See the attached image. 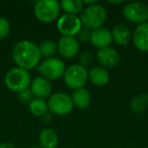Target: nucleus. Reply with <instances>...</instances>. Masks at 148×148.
I'll list each match as a JSON object with an SVG mask.
<instances>
[{
  "instance_id": "f257e3e1",
  "label": "nucleus",
  "mask_w": 148,
  "mask_h": 148,
  "mask_svg": "<svg viewBox=\"0 0 148 148\" xmlns=\"http://www.w3.org/2000/svg\"><path fill=\"white\" fill-rule=\"evenodd\" d=\"M11 56L17 67L31 70L38 67L41 61L39 46L29 40H21L12 48Z\"/></svg>"
},
{
  "instance_id": "f03ea898",
  "label": "nucleus",
  "mask_w": 148,
  "mask_h": 148,
  "mask_svg": "<svg viewBox=\"0 0 148 148\" xmlns=\"http://www.w3.org/2000/svg\"><path fill=\"white\" fill-rule=\"evenodd\" d=\"M82 27L90 31L101 27L107 21V10L99 3L86 5L79 16Z\"/></svg>"
},
{
  "instance_id": "7ed1b4c3",
  "label": "nucleus",
  "mask_w": 148,
  "mask_h": 148,
  "mask_svg": "<svg viewBox=\"0 0 148 148\" xmlns=\"http://www.w3.org/2000/svg\"><path fill=\"white\" fill-rule=\"evenodd\" d=\"M32 82L31 74L27 70L19 67H13L5 73L4 84L9 90L21 92L29 88Z\"/></svg>"
},
{
  "instance_id": "20e7f679",
  "label": "nucleus",
  "mask_w": 148,
  "mask_h": 148,
  "mask_svg": "<svg viewBox=\"0 0 148 148\" xmlns=\"http://www.w3.org/2000/svg\"><path fill=\"white\" fill-rule=\"evenodd\" d=\"M60 10V2L56 0H40L34 6L36 18L44 23H50L59 18Z\"/></svg>"
},
{
  "instance_id": "39448f33",
  "label": "nucleus",
  "mask_w": 148,
  "mask_h": 148,
  "mask_svg": "<svg viewBox=\"0 0 148 148\" xmlns=\"http://www.w3.org/2000/svg\"><path fill=\"white\" fill-rule=\"evenodd\" d=\"M63 79L65 84L74 90L82 88L88 81V71L79 64H72L66 68Z\"/></svg>"
},
{
  "instance_id": "423d86ee",
  "label": "nucleus",
  "mask_w": 148,
  "mask_h": 148,
  "mask_svg": "<svg viewBox=\"0 0 148 148\" xmlns=\"http://www.w3.org/2000/svg\"><path fill=\"white\" fill-rule=\"evenodd\" d=\"M65 70L66 67L64 62L56 57L45 59L38 65V71L41 76L49 81L58 80L63 77Z\"/></svg>"
},
{
  "instance_id": "0eeeda50",
  "label": "nucleus",
  "mask_w": 148,
  "mask_h": 148,
  "mask_svg": "<svg viewBox=\"0 0 148 148\" xmlns=\"http://www.w3.org/2000/svg\"><path fill=\"white\" fill-rule=\"evenodd\" d=\"M47 103L50 113L58 116L68 115L74 108L71 97L65 92H55L51 95Z\"/></svg>"
},
{
  "instance_id": "6e6552de",
  "label": "nucleus",
  "mask_w": 148,
  "mask_h": 148,
  "mask_svg": "<svg viewBox=\"0 0 148 148\" xmlns=\"http://www.w3.org/2000/svg\"><path fill=\"white\" fill-rule=\"evenodd\" d=\"M122 13L124 17L131 23L141 25L148 21V5L143 2L133 1L126 3Z\"/></svg>"
},
{
  "instance_id": "1a4fd4ad",
  "label": "nucleus",
  "mask_w": 148,
  "mask_h": 148,
  "mask_svg": "<svg viewBox=\"0 0 148 148\" xmlns=\"http://www.w3.org/2000/svg\"><path fill=\"white\" fill-rule=\"evenodd\" d=\"M82 27L81 21L77 15L63 14L57 21V29L62 37H76Z\"/></svg>"
},
{
  "instance_id": "9d476101",
  "label": "nucleus",
  "mask_w": 148,
  "mask_h": 148,
  "mask_svg": "<svg viewBox=\"0 0 148 148\" xmlns=\"http://www.w3.org/2000/svg\"><path fill=\"white\" fill-rule=\"evenodd\" d=\"M58 52L63 58L72 59L79 53L80 44L75 37H61L57 43Z\"/></svg>"
},
{
  "instance_id": "9b49d317",
  "label": "nucleus",
  "mask_w": 148,
  "mask_h": 148,
  "mask_svg": "<svg viewBox=\"0 0 148 148\" xmlns=\"http://www.w3.org/2000/svg\"><path fill=\"white\" fill-rule=\"evenodd\" d=\"M97 61L99 63V66L103 68H113L117 66L120 62V54L116 49L112 47H107L99 49L97 52Z\"/></svg>"
},
{
  "instance_id": "f8f14e48",
  "label": "nucleus",
  "mask_w": 148,
  "mask_h": 148,
  "mask_svg": "<svg viewBox=\"0 0 148 148\" xmlns=\"http://www.w3.org/2000/svg\"><path fill=\"white\" fill-rule=\"evenodd\" d=\"M29 89H31L34 97L45 99L46 97H49L52 95L53 87H52L51 81L42 76H38L32 80Z\"/></svg>"
},
{
  "instance_id": "ddd939ff",
  "label": "nucleus",
  "mask_w": 148,
  "mask_h": 148,
  "mask_svg": "<svg viewBox=\"0 0 148 148\" xmlns=\"http://www.w3.org/2000/svg\"><path fill=\"white\" fill-rule=\"evenodd\" d=\"M113 40H112V34L109 29L105 27H99L97 29L91 31L90 40L89 43L93 46V47L97 48V49H103V48L110 47L112 44Z\"/></svg>"
},
{
  "instance_id": "4468645a",
  "label": "nucleus",
  "mask_w": 148,
  "mask_h": 148,
  "mask_svg": "<svg viewBox=\"0 0 148 148\" xmlns=\"http://www.w3.org/2000/svg\"><path fill=\"white\" fill-rule=\"evenodd\" d=\"M134 46L141 52H148V21L138 25L132 35Z\"/></svg>"
},
{
  "instance_id": "2eb2a0df",
  "label": "nucleus",
  "mask_w": 148,
  "mask_h": 148,
  "mask_svg": "<svg viewBox=\"0 0 148 148\" xmlns=\"http://www.w3.org/2000/svg\"><path fill=\"white\" fill-rule=\"evenodd\" d=\"M112 40L119 46H126L132 40V32L124 23H117L111 31Z\"/></svg>"
},
{
  "instance_id": "dca6fc26",
  "label": "nucleus",
  "mask_w": 148,
  "mask_h": 148,
  "mask_svg": "<svg viewBox=\"0 0 148 148\" xmlns=\"http://www.w3.org/2000/svg\"><path fill=\"white\" fill-rule=\"evenodd\" d=\"M88 80L97 86H105L110 81V74L106 68L92 66L88 70Z\"/></svg>"
},
{
  "instance_id": "f3484780",
  "label": "nucleus",
  "mask_w": 148,
  "mask_h": 148,
  "mask_svg": "<svg viewBox=\"0 0 148 148\" xmlns=\"http://www.w3.org/2000/svg\"><path fill=\"white\" fill-rule=\"evenodd\" d=\"M39 143L42 148H57L59 144L58 134L52 128H45L40 132Z\"/></svg>"
},
{
  "instance_id": "a211bd4d",
  "label": "nucleus",
  "mask_w": 148,
  "mask_h": 148,
  "mask_svg": "<svg viewBox=\"0 0 148 148\" xmlns=\"http://www.w3.org/2000/svg\"><path fill=\"white\" fill-rule=\"evenodd\" d=\"M71 99L74 107H76L79 110H84L90 105L91 95L87 89L82 87V88L73 90L71 95Z\"/></svg>"
},
{
  "instance_id": "6ab92c4d",
  "label": "nucleus",
  "mask_w": 148,
  "mask_h": 148,
  "mask_svg": "<svg viewBox=\"0 0 148 148\" xmlns=\"http://www.w3.org/2000/svg\"><path fill=\"white\" fill-rule=\"evenodd\" d=\"M83 1L81 0H63L60 2V7L65 14L77 15L83 10Z\"/></svg>"
},
{
  "instance_id": "aec40b11",
  "label": "nucleus",
  "mask_w": 148,
  "mask_h": 148,
  "mask_svg": "<svg viewBox=\"0 0 148 148\" xmlns=\"http://www.w3.org/2000/svg\"><path fill=\"white\" fill-rule=\"evenodd\" d=\"M29 110L32 115L36 117H43L48 113V103L45 99H34L29 103Z\"/></svg>"
},
{
  "instance_id": "412c9836",
  "label": "nucleus",
  "mask_w": 148,
  "mask_h": 148,
  "mask_svg": "<svg viewBox=\"0 0 148 148\" xmlns=\"http://www.w3.org/2000/svg\"><path fill=\"white\" fill-rule=\"evenodd\" d=\"M39 51L41 57H44L45 59L53 58L58 52L57 43H55L52 40H45V41L40 44Z\"/></svg>"
},
{
  "instance_id": "4be33fe9",
  "label": "nucleus",
  "mask_w": 148,
  "mask_h": 148,
  "mask_svg": "<svg viewBox=\"0 0 148 148\" xmlns=\"http://www.w3.org/2000/svg\"><path fill=\"white\" fill-rule=\"evenodd\" d=\"M148 103V95L141 93L134 97L131 101V110L135 114H142Z\"/></svg>"
},
{
  "instance_id": "5701e85b",
  "label": "nucleus",
  "mask_w": 148,
  "mask_h": 148,
  "mask_svg": "<svg viewBox=\"0 0 148 148\" xmlns=\"http://www.w3.org/2000/svg\"><path fill=\"white\" fill-rule=\"evenodd\" d=\"M78 61H79V65L83 66L84 68L88 67L92 64L93 62V55L91 52L89 51H83L79 54L78 56Z\"/></svg>"
},
{
  "instance_id": "b1692460",
  "label": "nucleus",
  "mask_w": 148,
  "mask_h": 148,
  "mask_svg": "<svg viewBox=\"0 0 148 148\" xmlns=\"http://www.w3.org/2000/svg\"><path fill=\"white\" fill-rule=\"evenodd\" d=\"M10 33V23L4 16H0V39H5Z\"/></svg>"
},
{
  "instance_id": "393cba45",
  "label": "nucleus",
  "mask_w": 148,
  "mask_h": 148,
  "mask_svg": "<svg viewBox=\"0 0 148 148\" xmlns=\"http://www.w3.org/2000/svg\"><path fill=\"white\" fill-rule=\"evenodd\" d=\"M90 35H91V31L88 29H85V27H82V29L79 31V33L76 35V40L79 44L80 43H87L90 40Z\"/></svg>"
},
{
  "instance_id": "a878e982",
  "label": "nucleus",
  "mask_w": 148,
  "mask_h": 148,
  "mask_svg": "<svg viewBox=\"0 0 148 148\" xmlns=\"http://www.w3.org/2000/svg\"><path fill=\"white\" fill-rule=\"evenodd\" d=\"M17 95H18V99H19V101H21V103H27V105H29V103H31L34 99H35V97H34V95H33V93H32L31 89H29V88H27V89H25V90L21 91V92H18Z\"/></svg>"
},
{
  "instance_id": "bb28decb",
  "label": "nucleus",
  "mask_w": 148,
  "mask_h": 148,
  "mask_svg": "<svg viewBox=\"0 0 148 148\" xmlns=\"http://www.w3.org/2000/svg\"><path fill=\"white\" fill-rule=\"evenodd\" d=\"M0 148H17L14 144L9 143V142H3L0 144Z\"/></svg>"
},
{
  "instance_id": "cd10ccee",
  "label": "nucleus",
  "mask_w": 148,
  "mask_h": 148,
  "mask_svg": "<svg viewBox=\"0 0 148 148\" xmlns=\"http://www.w3.org/2000/svg\"><path fill=\"white\" fill-rule=\"evenodd\" d=\"M42 118H43V122H44V123H50V122H51V120L53 119L51 113H47L45 116H43Z\"/></svg>"
},
{
  "instance_id": "c85d7f7f",
  "label": "nucleus",
  "mask_w": 148,
  "mask_h": 148,
  "mask_svg": "<svg viewBox=\"0 0 148 148\" xmlns=\"http://www.w3.org/2000/svg\"><path fill=\"white\" fill-rule=\"evenodd\" d=\"M109 3H112V4H122L124 2L123 1H109Z\"/></svg>"
},
{
  "instance_id": "c756f323",
  "label": "nucleus",
  "mask_w": 148,
  "mask_h": 148,
  "mask_svg": "<svg viewBox=\"0 0 148 148\" xmlns=\"http://www.w3.org/2000/svg\"><path fill=\"white\" fill-rule=\"evenodd\" d=\"M29 148H42L41 146H32V147H29Z\"/></svg>"
},
{
  "instance_id": "7c9ffc66",
  "label": "nucleus",
  "mask_w": 148,
  "mask_h": 148,
  "mask_svg": "<svg viewBox=\"0 0 148 148\" xmlns=\"http://www.w3.org/2000/svg\"><path fill=\"white\" fill-rule=\"evenodd\" d=\"M145 148H148V147H145Z\"/></svg>"
}]
</instances>
